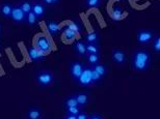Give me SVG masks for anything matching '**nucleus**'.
<instances>
[{
	"label": "nucleus",
	"instance_id": "nucleus-20",
	"mask_svg": "<svg viewBox=\"0 0 160 119\" xmlns=\"http://www.w3.org/2000/svg\"><path fill=\"white\" fill-rule=\"evenodd\" d=\"M19 6L21 7V9L25 12V15L29 14L30 12H32V2L30 0H23Z\"/></svg>",
	"mask_w": 160,
	"mask_h": 119
},
{
	"label": "nucleus",
	"instance_id": "nucleus-14",
	"mask_svg": "<svg viewBox=\"0 0 160 119\" xmlns=\"http://www.w3.org/2000/svg\"><path fill=\"white\" fill-rule=\"evenodd\" d=\"M43 117V112L39 107H30L27 111V119H42Z\"/></svg>",
	"mask_w": 160,
	"mask_h": 119
},
{
	"label": "nucleus",
	"instance_id": "nucleus-6",
	"mask_svg": "<svg viewBox=\"0 0 160 119\" xmlns=\"http://www.w3.org/2000/svg\"><path fill=\"white\" fill-rule=\"evenodd\" d=\"M85 64L81 62V61H78V60H75L70 64V67H69V72H70V75L75 81H77L79 79L80 75L82 74L83 72V69H84Z\"/></svg>",
	"mask_w": 160,
	"mask_h": 119
},
{
	"label": "nucleus",
	"instance_id": "nucleus-27",
	"mask_svg": "<svg viewBox=\"0 0 160 119\" xmlns=\"http://www.w3.org/2000/svg\"><path fill=\"white\" fill-rule=\"evenodd\" d=\"M102 0H85V5L88 8H97L101 6Z\"/></svg>",
	"mask_w": 160,
	"mask_h": 119
},
{
	"label": "nucleus",
	"instance_id": "nucleus-5",
	"mask_svg": "<svg viewBox=\"0 0 160 119\" xmlns=\"http://www.w3.org/2000/svg\"><path fill=\"white\" fill-rule=\"evenodd\" d=\"M36 47L42 53L47 54L52 51V45L46 35H39L36 40Z\"/></svg>",
	"mask_w": 160,
	"mask_h": 119
},
{
	"label": "nucleus",
	"instance_id": "nucleus-8",
	"mask_svg": "<svg viewBox=\"0 0 160 119\" xmlns=\"http://www.w3.org/2000/svg\"><path fill=\"white\" fill-rule=\"evenodd\" d=\"M27 54H28L29 59L32 61V62H41V61H43L45 58V54L42 53L37 47H33V46L28 48Z\"/></svg>",
	"mask_w": 160,
	"mask_h": 119
},
{
	"label": "nucleus",
	"instance_id": "nucleus-1",
	"mask_svg": "<svg viewBox=\"0 0 160 119\" xmlns=\"http://www.w3.org/2000/svg\"><path fill=\"white\" fill-rule=\"evenodd\" d=\"M152 56L147 50H136L131 58V64L136 72L143 73L151 65Z\"/></svg>",
	"mask_w": 160,
	"mask_h": 119
},
{
	"label": "nucleus",
	"instance_id": "nucleus-15",
	"mask_svg": "<svg viewBox=\"0 0 160 119\" xmlns=\"http://www.w3.org/2000/svg\"><path fill=\"white\" fill-rule=\"evenodd\" d=\"M14 5L11 4L8 2H4L2 3L1 6H0V15L2 16L4 19H11V15H12V11Z\"/></svg>",
	"mask_w": 160,
	"mask_h": 119
},
{
	"label": "nucleus",
	"instance_id": "nucleus-12",
	"mask_svg": "<svg viewBox=\"0 0 160 119\" xmlns=\"http://www.w3.org/2000/svg\"><path fill=\"white\" fill-rule=\"evenodd\" d=\"M32 12L39 19H42L46 15V6L40 1H36L32 3Z\"/></svg>",
	"mask_w": 160,
	"mask_h": 119
},
{
	"label": "nucleus",
	"instance_id": "nucleus-31",
	"mask_svg": "<svg viewBox=\"0 0 160 119\" xmlns=\"http://www.w3.org/2000/svg\"><path fill=\"white\" fill-rule=\"evenodd\" d=\"M77 119H88V115L85 112H80L77 115Z\"/></svg>",
	"mask_w": 160,
	"mask_h": 119
},
{
	"label": "nucleus",
	"instance_id": "nucleus-10",
	"mask_svg": "<svg viewBox=\"0 0 160 119\" xmlns=\"http://www.w3.org/2000/svg\"><path fill=\"white\" fill-rule=\"evenodd\" d=\"M111 58H112L113 62H116L117 64H123L126 62L127 56L123 50L114 49L112 50V53H111Z\"/></svg>",
	"mask_w": 160,
	"mask_h": 119
},
{
	"label": "nucleus",
	"instance_id": "nucleus-22",
	"mask_svg": "<svg viewBox=\"0 0 160 119\" xmlns=\"http://www.w3.org/2000/svg\"><path fill=\"white\" fill-rule=\"evenodd\" d=\"M123 14H124L123 8L119 5H114L112 9H111V16H112V18L116 19V20H120V19L123 17Z\"/></svg>",
	"mask_w": 160,
	"mask_h": 119
},
{
	"label": "nucleus",
	"instance_id": "nucleus-4",
	"mask_svg": "<svg viewBox=\"0 0 160 119\" xmlns=\"http://www.w3.org/2000/svg\"><path fill=\"white\" fill-rule=\"evenodd\" d=\"M155 33L153 30L149 29H142L138 30L136 33V41L139 45H148L154 40Z\"/></svg>",
	"mask_w": 160,
	"mask_h": 119
},
{
	"label": "nucleus",
	"instance_id": "nucleus-11",
	"mask_svg": "<svg viewBox=\"0 0 160 119\" xmlns=\"http://www.w3.org/2000/svg\"><path fill=\"white\" fill-rule=\"evenodd\" d=\"M46 28H47V31L51 36H56L57 34L59 33L60 31V26H59V23L54 20H50L48 21L46 23Z\"/></svg>",
	"mask_w": 160,
	"mask_h": 119
},
{
	"label": "nucleus",
	"instance_id": "nucleus-7",
	"mask_svg": "<svg viewBox=\"0 0 160 119\" xmlns=\"http://www.w3.org/2000/svg\"><path fill=\"white\" fill-rule=\"evenodd\" d=\"M11 20L17 24L25 23V21H26V15H25V12L22 11L19 5H14V7H12Z\"/></svg>",
	"mask_w": 160,
	"mask_h": 119
},
{
	"label": "nucleus",
	"instance_id": "nucleus-16",
	"mask_svg": "<svg viewBox=\"0 0 160 119\" xmlns=\"http://www.w3.org/2000/svg\"><path fill=\"white\" fill-rule=\"evenodd\" d=\"M84 41L86 44H98L99 33L97 31H91L84 35Z\"/></svg>",
	"mask_w": 160,
	"mask_h": 119
},
{
	"label": "nucleus",
	"instance_id": "nucleus-19",
	"mask_svg": "<svg viewBox=\"0 0 160 119\" xmlns=\"http://www.w3.org/2000/svg\"><path fill=\"white\" fill-rule=\"evenodd\" d=\"M92 69H94L95 72L97 73L102 79H103L104 77L106 76V74H107V67H106V65H105V64H102L101 62L98 63V64H96L95 66H92Z\"/></svg>",
	"mask_w": 160,
	"mask_h": 119
},
{
	"label": "nucleus",
	"instance_id": "nucleus-17",
	"mask_svg": "<svg viewBox=\"0 0 160 119\" xmlns=\"http://www.w3.org/2000/svg\"><path fill=\"white\" fill-rule=\"evenodd\" d=\"M66 28H69L70 30L74 31L76 34H78V33H80V32L82 31V28L83 27H82V24L80 23L79 21L74 20V21L69 22V23L66 25Z\"/></svg>",
	"mask_w": 160,
	"mask_h": 119
},
{
	"label": "nucleus",
	"instance_id": "nucleus-23",
	"mask_svg": "<svg viewBox=\"0 0 160 119\" xmlns=\"http://www.w3.org/2000/svg\"><path fill=\"white\" fill-rule=\"evenodd\" d=\"M86 54H100L98 44H86Z\"/></svg>",
	"mask_w": 160,
	"mask_h": 119
},
{
	"label": "nucleus",
	"instance_id": "nucleus-21",
	"mask_svg": "<svg viewBox=\"0 0 160 119\" xmlns=\"http://www.w3.org/2000/svg\"><path fill=\"white\" fill-rule=\"evenodd\" d=\"M39 20H40V19L38 18L32 12H30L29 14L26 15V21H25V22H26V23L29 25L30 27H34L38 24Z\"/></svg>",
	"mask_w": 160,
	"mask_h": 119
},
{
	"label": "nucleus",
	"instance_id": "nucleus-3",
	"mask_svg": "<svg viewBox=\"0 0 160 119\" xmlns=\"http://www.w3.org/2000/svg\"><path fill=\"white\" fill-rule=\"evenodd\" d=\"M92 66L85 65L83 69L82 74L80 75L79 79L77 80V83L82 86V87H88L92 84Z\"/></svg>",
	"mask_w": 160,
	"mask_h": 119
},
{
	"label": "nucleus",
	"instance_id": "nucleus-30",
	"mask_svg": "<svg viewBox=\"0 0 160 119\" xmlns=\"http://www.w3.org/2000/svg\"><path fill=\"white\" fill-rule=\"evenodd\" d=\"M62 1V0H42V3L45 5H50V6H54L57 5L58 3Z\"/></svg>",
	"mask_w": 160,
	"mask_h": 119
},
{
	"label": "nucleus",
	"instance_id": "nucleus-32",
	"mask_svg": "<svg viewBox=\"0 0 160 119\" xmlns=\"http://www.w3.org/2000/svg\"><path fill=\"white\" fill-rule=\"evenodd\" d=\"M88 119H103V118L99 114H92L91 116H88Z\"/></svg>",
	"mask_w": 160,
	"mask_h": 119
},
{
	"label": "nucleus",
	"instance_id": "nucleus-2",
	"mask_svg": "<svg viewBox=\"0 0 160 119\" xmlns=\"http://www.w3.org/2000/svg\"><path fill=\"white\" fill-rule=\"evenodd\" d=\"M36 81L42 87H48L54 82V76L49 70H42L37 74Z\"/></svg>",
	"mask_w": 160,
	"mask_h": 119
},
{
	"label": "nucleus",
	"instance_id": "nucleus-9",
	"mask_svg": "<svg viewBox=\"0 0 160 119\" xmlns=\"http://www.w3.org/2000/svg\"><path fill=\"white\" fill-rule=\"evenodd\" d=\"M72 49L79 57L86 56V43L84 40H77L72 45Z\"/></svg>",
	"mask_w": 160,
	"mask_h": 119
},
{
	"label": "nucleus",
	"instance_id": "nucleus-26",
	"mask_svg": "<svg viewBox=\"0 0 160 119\" xmlns=\"http://www.w3.org/2000/svg\"><path fill=\"white\" fill-rule=\"evenodd\" d=\"M75 106H78V104H77V102H76V99L74 98V96H73V95L65 98V101H63V107H65V108L75 107Z\"/></svg>",
	"mask_w": 160,
	"mask_h": 119
},
{
	"label": "nucleus",
	"instance_id": "nucleus-28",
	"mask_svg": "<svg viewBox=\"0 0 160 119\" xmlns=\"http://www.w3.org/2000/svg\"><path fill=\"white\" fill-rule=\"evenodd\" d=\"M152 49L155 53H159L160 54V34L157 35L154 40H153V44H152Z\"/></svg>",
	"mask_w": 160,
	"mask_h": 119
},
{
	"label": "nucleus",
	"instance_id": "nucleus-29",
	"mask_svg": "<svg viewBox=\"0 0 160 119\" xmlns=\"http://www.w3.org/2000/svg\"><path fill=\"white\" fill-rule=\"evenodd\" d=\"M101 80H102L101 77L99 76L94 69H92V84H99Z\"/></svg>",
	"mask_w": 160,
	"mask_h": 119
},
{
	"label": "nucleus",
	"instance_id": "nucleus-13",
	"mask_svg": "<svg viewBox=\"0 0 160 119\" xmlns=\"http://www.w3.org/2000/svg\"><path fill=\"white\" fill-rule=\"evenodd\" d=\"M74 98L76 99V102H77V104L79 107H84L89 102V95L88 93L85 92H78V93H75L74 95Z\"/></svg>",
	"mask_w": 160,
	"mask_h": 119
},
{
	"label": "nucleus",
	"instance_id": "nucleus-24",
	"mask_svg": "<svg viewBox=\"0 0 160 119\" xmlns=\"http://www.w3.org/2000/svg\"><path fill=\"white\" fill-rule=\"evenodd\" d=\"M65 109H66V114L74 115V116H77L80 112H82L81 107H79V106H75V107H68V108H65Z\"/></svg>",
	"mask_w": 160,
	"mask_h": 119
},
{
	"label": "nucleus",
	"instance_id": "nucleus-25",
	"mask_svg": "<svg viewBox=\"0 0 160 119\" xmlns=\"http://www.w3.org/2000/svg\"><path fill=\"white\" fill-rule=\"evenodd\" d=\"M76 34L74 31L70 30L69 28H66L63 29V38H65L66 40H73L74 38L76 37Z\"/></svg>",
	"mask_w": 160,
	"mask_h": 119
},
{
	"label": "nucleus",
	"instance_id": "nucleus-34",
	"mask_svg": "<svg viewBox=\"0 0 160 119\" xmlns=\"http://www.w3.org/2000/svg\"><path fill=\"white\" fill-rule=\"evenodd\" d=\"M0 33H1V23H0Z\"/></svg>",
	"mask_w": 160,
	"mask_h": 119
},
{
	"label": "nucleus",
	"instance_id": "nucleus-18",
	"mask_svg": "<svg viewBox=\"0 0 160 119\" xmlns=\"http://www.w3.org/2000/svg\"><path fill=\"white\" fill-rule=\"evenodd\" d=\"M86 61H88L89 66H95L96 64L101 62V55L100 54H86Z\"/></svg>",
	"mask_w": 160,
	"mask_h": 119
},
{
	"label": "nucleus",
	"instance_id": "nucleus-33",
	"mask_svg": "<svg viewBox=\"0 0 160 119\" xmlns=\"http://www.w3.org/2000/svg\"><path fill=\"white\" fill-rule=\"evenodd\" d=\"M62 119H77V116H74V115H68L66 114V116Z\"/></svg>",
	"mask_w": 160,
	"mask_h": 119
}]
</instances>
